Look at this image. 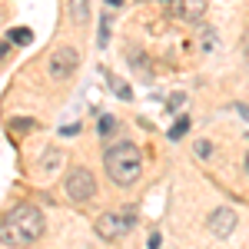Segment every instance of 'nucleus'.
Wrapping results in <instances>:
<instances>
[{"label":"nucleus","mask_w":249,"mask_h":249,"mask_svg":"<svg viewBox=\"0 0 249 249\" xmlns=\"http://www.w3.org/2000/svg\"><path fill=\"white\" fill-rule=\"evenodd\" d=\"M7 37H10V43H20V47H27V43L34 40V30H30V27H14Z\"/></svg>","instance_id":"1a4fd4ad"},{"label":"nucleus","mask_w":249,"mask_h":249,"mask_svg":"<svg viewBox=\"0 0 249 249\" xmlns=\"http://www.w3.org/2000/svg\"><path fill=\"white\" fill-rule=\"evenodd\" d=\"M146 246H150V249H160V232H153V236H150V243H146Z\"/></svg>","instance_id":"ddd939ff"},{"label":"nucleus","mask_w":249,"mask_h":249,"mask_svg":"<svg viewBox=\"0 0 249 249\" xmlns=\"http://www.w3.org/2000/svg\"><path fill=\"white\" fill-rule=\"evenodd\" d=\"M133 223H136V210L133 206H126V210H120V213H103V216L96 219V236L113 243V239L123 236V232L133 230Z\"/></svg>","instance_id":"7ed1b4c3"},{"label":"nucleus","mask_w":249,"mask_h":249,"mask_svg":"<svg viewBox=\"0 0 249 249\" xmlns=\"http://www.w3.org/2000/svg\"><path fill=\"white\" fill-rule=\"evenodd\" d=\"M43 236V213L37 206H17L10 210L3 219H0V243L10 249H20V246H30Z\"/></svg>","instance_id":"f257e3e1"},{"label":"nucleus","mask_w":249,"mask_h":249,"mask_svg":"<svg viewBox=\"0 0 249 249\" xmlns=\"http://www.w3.org/2000/svg\"><path fill=\"white\" fill-rule=\"evenodd\" d=\"M3 50H7V47H3V43H0V57H3Z\"/></svg>","instance_id":"2eb2a0df"},{"label":"nucleus","mask_w":249,"mask_h":249,"mask_svg":"<svg viewBox=\"0 0 249 249\" xmlns=\"http://www.w3.org/2000/svg\"><path fill=\"white\" fill-rule=\"evenodd\" d=\"M203 10H206V0H179V17L190 23L203 20Z\"/></svg>","instance_id":"0eeeda50"},{"label":"nucleus","mask_w":249,"mask_h":249,"mask_svg":"<svg viewBox=\"0 0 249 249\" xmlns=\"http://www.w3.org/2000/svg\"><path fill=\"white\" fill-rule=\"evenodd\" d=\"M103 166L110 173V179L120 183V186H130L140 179V173H143V153L136 150L133 143H113V146H107V153H103Z\"/></svg>","instance_id":"f03ea898"},{"label":"nucleus","mask_w":249,"mask_h":249,"mask_svg":"<svg viewBox=\"0 0 249 249\" xmlns=\"http://www.w3.org/2000/svg\"><path fill=\"white\" fill-rule=\"evenodd\" d=\"M113 126H116L113 116H103V120H100V133H113Z\"/></svg>","instance_id":"9b49d317"},{"label":"nucleus","mask_w":249,"mask_h":249,"mask_svg":"<svg viewBox=\"0 0 249 249\" xmlns=\"http://www.w3.org/2000/svg\"><path fill=\"white\" fill-rule=\"evenodd\" d=\"M107 3H110V7H120V3H123V0H107Z\"/></svg>","instance_id":"4468645a"},{"label":"nucleus","mask_w":249,"mask_h":249,"mask_svg":"<svg viewBox=\"0 0 249 249\" xmlns=\"http://www.w3.org/2000/svg\"><path fill=\"white\" fill-rule=\"evenodd\" d=\"M186 130H190V120H186V116H179V120L173 123V130H170V140H179Z\"/></svg>","instance_id":"9d476101"},{"label":"nucleus","mask_w":249,"mask_h":249,"mask_svg":"<svg viewBox=\"0 0 249 249\" xmlns=\"http://www.w3.org/2000/svg\"><path fill=\"white\" fill-rule=\"evenodd\" d=\"M70 14L77 23H87L90 20V0H70Z\"/></svg>","instance_id":"6e6552de"},{"label":"nucleus","mask_w":249,"mask_h":249,"mask_svg":"<svg viewBox=\"0 0 249 249\" xmlns=\"http://www.w3.org/2000/svg\"><path fill=\"white\" fill-rule=\"evenodd\" d=\"M77 63H80V53L73 47H60V50H53V57L47 60V73L53 80H67L77 70Z\"/></svg>","instance_id":"39448f33"},{"label":"nucleus","mask_w":249,"mask_h":249,"mask_svg":"<svg viewBox=\"0 0 249 249\" xmlns=\"http://www.w3.org/2000/svg\"><path fill=\"white\" fill-rule=\"evenodd\" d=\"M63 190H67V196H70L73 203H87V199L96 196V176L87 170V166H77V170H70Z\"/></svg>","instance_id":"20e7f679"},{"label":"nucleus","mask_w":249,"mask_h":249,"mask_svg":"<svg viewBox=\"0 0 249 249\" xmlns=\"http://www.w3.org/2000/svg\"><path fill=\"white\" fill-rule=\"evenodd\" d=\"M246 173H249V153H246Z\"/></svg>","instance_id":"dca6fc26"},{"label":"nucleus","mask_w":249,"mask_h":249,"mask_svg":"<svg viewBox=\"0 0 249 249\" xmlns=\"http://www.w3.org/2000/svg\"><path fill=\"white\" fill-rule=\"evenodd\" d=\"M210 153H213V146L206 143V140H203V143H196V156H210Z\"/></svg>","instance_id":"f8f14e48"},{"label":"nucleus","mask_w":249,"mask_h":249,"mask_svg":"<svg viewBox=\"0 0 249 249\" xmlns=\"http://www.w3.org/2000/svg\"><path fill=\"white\" fill-rule=\"evenodd\" d=\"M236 230V213L232 210H213L210 213V232L213 236H230V232Z\"/></svg>","instance_id":"423d86ee"}]
</instances>
